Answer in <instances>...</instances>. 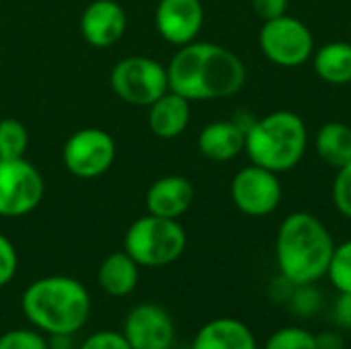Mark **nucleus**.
<instances>
[{"instance_id":"nucleus-1","label":"nucleus","mask_w":351,"mask_h":349,"mask_svg":"<svg viewBox=\"0 0 351 349\" xmlns=\"http://www.w3.org/2000/svg\"><path fill=\"white\" fill-rule=\"evenodd\" d=\"M169 88L187 101H216L237 95L245 80L243 60L224 45L191 41L181 45L167 64Z\"/></svg>"},{"instance_id":"nucleus-2","label":"nucleus","mask_w":351,"mask_h":349,"mask_svg":"<svg viewBox=\"0 0 351 349\" xmlns=\"http://www.w3.org/2000/svg\"><path fill=\"white\" fill-rule=\"evenodd\" d=\"M21 309L37 331L72 337L88 321L90 294L70 276H47L25 288Z\"/></svg>"},{"instance_id":"nucleus-3","label":"nucleus","mask_w":351,"mask_h":349,"mask_svg":"<svg viewBox=\"0 0 351 349\" xmlns=\"http://www.w3.org/2000/svg\"><path fill=\"white\" fill-rule=\"evenodd\" d=\"M335 241L329 228L308 212L290 214L278 230L276 261L292 284H317L327 276Z\"/></svg>"},{"instance_id":"nucleus-4","label":"nucleus","mask_w":351,"mask_h":349,"mask_svg":"<svg viewBox=\"0 0 351 349\" xmlns=\"http://www.w3.org/2000/svg\"><path fill=\"white\" fill-rule=\"evenodd\" d=\"M306 142V123L294 111H274L245 132V152L251 163L274 173L294 169L304 156Z\"/></svg>"},{"instance_id":"nucleus-5","label":"nucleus","mask_w":351,"mask_h":349,"mask_svg":"<svg viewBox=\"0 0 351 349\" xmlns=\"http://www.w3.org/2000/svg\"><path fill=\"white\" fill-rule=\"evenodd\" d=\"M187 247V232L173 218L146 214L130 224L123 237V251L140 267H167L175 263Z\"/></svg>"},{"instance_id":"nucleus-6","label":"nucleus","mask_w":351,"mask_h":349,"mask_svg":"<svg viewBox=\"0 0 351 349\" xmlns=\"http://www.w3.org/2000/svg\"><path fill=\"white\" fill-rule=\"evenodd\" d=\"M117 99L134 107H148L169 91L167 66L148 56L121 58L109 74Z\"/></svg>"},{"instance_id":"nucleus-7","label":"nucleus","mask_w":351,"mask_h":349,"mask_svg":"<svg viewBox=\"0 0 351 349\" xmlns=\"http://www.w3.org/2000/svg\"><path fill=\"white\" fill-rule=\"evenodd\" d=\"M45 193L39 169L23 158H0V218H23L37 210Z\"/></svg>"},{"instance_id":"nucleus-8","label":"nucleus","mask_w":351,"mask_h":349,"mask_svg":"<svg viewBox=\"0 0 351 349\" xmlns=\"http://www.w3.org/2000/svg\"><path fill=\"white\" fill-rule=\"evenodd\" d=\"M117 156L115 140L101 128L76 130L62 148L64 169L78 179H97L105 175Z\"/></svg>"},{"instance_id":"nucleus-9","label":"nucleus","mask_w":351,"mask_h":349,"mask_svg":"<svg viewBox=\"0 0 351 349\" xmlns=\"http://www.w3.org/2000/svg\"><path fill=\"white\" fill-rule=\"evenodd\" d=\"M259 47L269 62L284 68H296L313 56L315 39L300 19L282 14L263 23L259 31Z\"/></svg>"},{"instance_id":"nucleus-10","label":"nucleus","mask_w":351,"mask_h":349,"mask_svg":"<svg viewBox=\"0 0 351 349\" xmlns=\"http://www.w3.org/2000/svg\"><path fill=\"white\" fill-rule=\"evenodd\" d=\"M230 197L243 214L263 218L278 210L282 202V183L278 173L251 165L234 175L230 183Z\"/></svg>"},{"instance_id":"nucleus-11","label":"nucleus","mask_w":351,"mask_h":349,"mask_svg":"<svg viewBox=\"0 0 351 349\" xmlns=\"http://www.w3.org/2000/svg\"><path fill=\"white\" fill-rule=\"evenodd\" d=\"M121 335L132 349H171L175 344V323L162 306L144 302L128 313Z\"/></svg>"},{"instance_id":"nucleus-12","label":"nucleus","mask_w":351,"mask_h":349,"mask_svg":"<svg viewBox=\"0 0 351 349\" xmlns=\"http://www.w3.org/2000/svg\"><path fill=\"white\" fill-rule=\"evenodd\" d=\"M202 0H158L154 25L158 35L171 45H187L197 39L204 27Z\"/></svg>"},{"instance_id":"nucleus-13","label":"nucleus","mask_w":351,"mask_h":349,"mask_svg":"<svg viewBox=\"0 0 351 349\" xmlns=\"http://www.w3.org/2000/svg\"><path fill=\"white\" fill-rule=\"evenodd\" d=\"M80 35L93 47L115 45L128 29V14L117 0H93L80 12Z\"/></svg>"},{"instance_id":"nucleus-14","label":"nucleus","mask_w":351,"mask_h":349,"mask_svg":"<svg viewBox=\"0 0 351 349\" xmlns=\"http://www.w3.org/2000/svg\"><path fill=\"white\" fill-rule=\"evenodd\" d=\"M193 197H195V189L187 177L165 175L146 189L144 200H146L148 214L179 220L191 208Z\"/></svg>"},{"instance_id":"nucleus-15","label":"nucleus","mask_w":351,"mask_h":349,"mask_svg":"<svg viewBox=\"0 0 351 349\" xmlns=\"http://www.w3.org/2000/svg\"><path fill=\"white\" fill-rule=\"evenodd\" d=\"M148 109V128L150 132L160 140H175L179 138L191 119V101L181 97L175 91H167L162 97H158Z\"/></svg>"},{"instance_id":"nucleus-16","label":"nucleus","mask_w":351,"mask_h":349,"mask_svg":"<svg viewBox=\"0 0 351 349\" xmlns=\"http://www.w3.org/2000/svg\"><path fill=\"white\" fill-rule=\"evenodd\" d=\"M191 349H259V344L247 323L232 317H220L199 327Z\"/></svg>"},{"instance_id":"nucleus-17","label":"nucleus","mask_w":351,"mask_h":349,"mask_svg":"<svg viewBox=\"0 0 351 349\" xmlns=\"http://www.w3.org/2000/svg\"><path fill=\"white\" fill-rule=\"evenodd\" d=\"M197 148L210 160H232L245 150V128L239 121H212L199 132Z\"/></svg>"},{"instance_id":"nucleus-18","label":"nucleus","mask_w":351,"mask_h":349,"mask_svg":"<svg viewBox=\"0 0 351 349\" xmlns=\"http://www.w3.org/2000/svg\"><path fill=\"white\" fill-rule=\"evenodd\" d=\"M138 280H140V265L125 251H115L107 255L99 265L97 282L107 296L113 298L130 296L136 290Z\"/></svg>"},{"instance_id":"nucleus-19","label":"nucleus","mask_w":351,"mask_h":349,"mask_svg":"<svg viewBox=\"0 0 351 349\" xmlns=\"http://www.w3.org/2000/svg\"><path fill=\"white\" fill-rule=\"evenodd\" d=\"M315 72L329 84L351 82V43L331 41L315 51Z\"/></svg>"},{"instance_id":"nucleus-20","label":"nucleus","mask_w":351,"mask_h":349,"mask_svg":"<svg viewBox=\"0 0 351 349\" xmlns=\"http://www.w3.org/2000/svg\"><path fill=\"white\" fill-rule=\"evenodd\" d=\"M315 148L327 165L341 169L351 160V128L341 121L325 123L317 132Z\"/></svg>"},{"instance_id":"nucleus-21","label":"nucleus","mask_w":351,"mask_h":349,"mask_svg":"<svg viewBox=\"0 0 351 349\" xmlns=\"http://www.w3.org/2000/svg\"><path fill=\"white\" fill-rule=\"evenodd\" d=\"M29 148V132L14 117L0 119V158H23Z\"/></svg>"},{"instance_id":"nucleus-22","label":"nucleus","mask_w":351,"mask_h":349,"mask_svg":"<svg viewBox=\"0 0 351 349\" xmlns=\"http://www.w3.org/2000/svg\"><path fill=\"white\" fill-rule=\"evenodd\" d=\"M327 278L339 294H351V239L335 245L327 267Z\"/></svg>"},{"instance_id":"nucleus-23","label":"nucleus","mask_w":351,"mask_h":349,"mask_svg":"<svg viewBox=\"0 0 351 349\" xmlns=\"http://www.w3.org/2000/svg\"><path fill=\"white\" fill-rule=\"evenodd\" d=\"M263 349H317V339L308 329L290 325L271 333Z\"/></svg>"},{"instance_id":"nucleus-24","label":"nucleus","mask_w":351,"mask_h":349,"mask_svg":"<svg viewBox=\"0 0 351 349\" xmlns=\"http://www.w3.org/2000/svg\"><path fill=\"white\" fill-rule=\"evenodd\" d=\"M290 309L300 319L315 317L323 306V294L315 284H300L294 288V294L290 298Z\"/></svg>"},{"instance_id":"nucleus-25","label":"nucleus","mask_w":351,"mask_h":349,"mask_svg":"<svg viewBox=\"0 0 351 349\" xmlns=\"http://www.w3.org/2000/svg\"><path fill=\"white\" fill-rule=\"evenodd\" d=\"M0 349H49V341L33 329H10L0 335Z\"/></svg>"},{"instance_id":"nucleus-26","label":"nucleus","mask_w":351,"mask_h":349,"mask_svg":"<svg viewBox=\"0 0 351 349\" xmlns=\"http://www.w3.org/2000/svg\"><path fill=\"white\" fill-rule=\"evenodd\" d=\"M333 204L348 220H351V160L337 169V177L333 181Z\"/></svg>"},{"instance_id":"nucleus-27","label":"nucleus","mask_w":351,"mask_h":349,"mask_svg":"<svg viewBox=\"0 0 351 349\" xmlns=\"http://www.w3.org/2000/svg\"><path fill=\"white\" fill-rule=\"evenodd\" d=\"M16 269H19L16 249L10 243V239L0 232V288H4L6 284L12 282Z\"/></svg>"},{"instance_id":"nucleus-28","label":"nucleus","mask_w":351,"mask_h":349,"mask_svg":"<svg viewBox=\"0 0 351 349\" xmlns=\"http://www.w3.org/2000/svg\"><path fill=\"white\" fill-rule=\"evenodd\" d=\"M78 349H132L117 331H99L88 335Z\"/></svg>"},{"instance_id":"nucleus-29","label":"nucleus","mask_w":351,"mask_h":349,"mask_svg":"<svg viewBox=\"0 0 351 349\" xmlns=\"http://www.w3.org/2000/svg\"><path fill=\"white\" fill-rule=\"evenodd\" d=\"M253 8L263 21H269V19H278L286 14L288 0H253Z\"/></svg>"},{"instance_id":"nucleus-30","label":"nucleus","mask_w":351,"mask_h":349,"mask_svg":"<svg viewBox=\"0 0 351 349\" xmlns=\"http://www.w3.org/2000/svg\"><path fill=\"white\" fill-rule=\"evenodd\" d=\"M294 288L296 284H292L288 278L284 276H278L271 284H269V298L278 304H288L292 294H294Z\"/></svg>"},{"instance_id":"nucleus-31","label":"nucleus","mask_w":351,"mask_h":349,"mask_svg":"<svg viewBox=\"0 0 351 349\" xmlns=\"http://www.w3.org/2000/svg\"><path fill=\"white\" fill-rule=\"evenodd\" d=\"M333 319L337 327L351 329V294H339L335 309H333Z\"/></svg>"},{"instance_id":"nucleus-32","label":"nucleus","mask_w":351,"mask_h":349,"mask_svg":"<svg viewBox=\"0 0 351 349\" xmlns=\"http://www.w3.org/2000/svg\"><path fill=\"white\" fill-rule=\"evenodd\" d=\"M317 349H346V341L337 331H321L315 335Z\"/></svg>"}]
</instances>
